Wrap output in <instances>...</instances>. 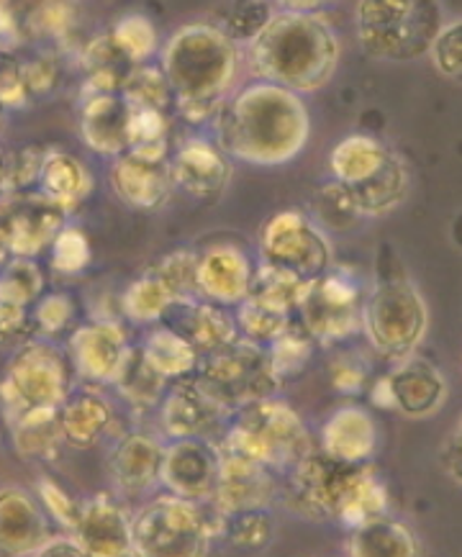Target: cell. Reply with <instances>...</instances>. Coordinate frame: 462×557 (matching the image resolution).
<instances>
[{
	"label": "cell",
	"mask_w": 462,
	"mask_h": 557,
	"mask_svg": "<svg viewBox=\"0 0 462 557\" xmlns=\"http://www.w3.org/2000/svg\"><path fill=\"white\" fill-rule=\"evenodd\" d=\"M309 134L303 98L270 83L247 85L216 111V147L247 165H286L303 152Z\"/></svg>",
	"instance_id": "6da1fadb"
},
{
	"label": "cell",
	"mask_w": 462,
	"mask_h": 557,
	"mask_svg": "<svg viewBox=\"0 0 462 557\" xmlns=\"http://www.w3.org/2000/svg\"><path fill=\"white\" fill-rule=\"evenodd\" d=\"M316 9L319 3L283 5L258 37L247 41V64L260 83L303 96L332 81L339 64V41Z\"/></svg>",
	"instance_id": "7a4b0ae2"
},
{
	"label": "cell",
	"mask_w": 462,
	"mask_h": 557,
	"mask_svg": "<svg viewBox=\"0 0 462 557\" xmlns=\"http://www.w3.org/2000/svg\"><path fill=\"white\" fill-rule=\"evenodd\" d=\"M286 509L309 521H337L358 530L370 519L388 513V488L378 470L370 466H345L314 449L280 475Z\"/></svg>",
	"instance_id": "3957f363"
},
{
	"label": "cell",
	"mask_w": 462,
	"mask_h": 557,
	"mask_svg": "<svg viewBox=\"0 0 462 557\" xmlns=\"http://www.w3.org/2000/svg\"><path fill=\"white\" fill-rule=\"evenodd\" d=\"M162 75L183 119L216 116L239 75V45L213 24H185L162 49Z\"/></svg>",
	"instance_id": "277c9868"
},
{
	"label": "cell",
	"mask_w": 462,
	"mask_h": 557,
	"mask_svg": "<svg viewBox=\"0 0 462 557\" xmlns=\"http://www.w3.org/2000/svg\"><path fill=\"white\" fill-rule=\"evenodd\" d=\"M218 449L250 457L283 475L298 460L314 453L316 445L301 413L280 396H273L234 413L218 440Z\"/></svg>",
	"instance_id": "5b68a950"
},
{
	"label": "cell",
	"mask_w": 462,
	"mask_h": 557,
	"mask_svg": "<svg viewBox=\"0 0 462 557\" xmlns=\"http://www.w3.org/2000/svg\"><path fill=\"white\" fill-rule=\"evenodd\" d=\"M426 330H429V309L407 268H378L373 288L365 293L360 319V332L365 334L367 345L380 357L396 362L416 355Z\"/></svg>",
	"instance_id": "8992f818"
},
{
	"label": "cell",
	"mask_w": 462,
	"mask_h": 557,
	"mask_svg": "<svg viewBox=\"0 0 462 557\" xmlns=\"http://www.w3.org/2000/svg\"><path fill=\"white\" fill-rule=\"evenodd\" d=\"M329 168L334 183L350 193L360 219L386 216L409 196L407 162L365 134L339 141L329 154Z\"/></svg>",
	"instance_id": "52a82bcc"
},
{
	"label": "cell",
	"mask_w": 462,
	"mask_h": 557,
	"mask_svg": "<svg viewBox=\"0 0 462 557\" xmlns=\"http://www.w3.org/2000/svg\"><path fill=\"white\" fill-rule=\"evenodd\" d=\"M218 521L205 504L160 494L132 513V557H209Z\"/></svg>",
	"instance_id": "ba28073f"
},
{
	"label": "cell",
	"mask_w": 462,
	"mask_h": 557,
	"mask_svg": "<svg viewBox=\"0 0 462 557\" xmlns=\"http://www.w3.org/2000/svg\"><path fill=\"white\" fill-rule=\"evenodd\" d=\"M442 24L439 5L419 0H367L354 9L360 47L380 62H411L424 57Z\"/></svg>",
	"instance_id": "9c48e42d"
},
{
	"label": "cell",
	"mask_w": 462,
	"mask_h": 557,
	"mask_svg": "<svg viewBox=\"0 0 462 557\" xmlns=\"http://www.w3.org/2000/svg\"><path fill=\"white\" fill-rule=\"evenodd\" d=\"M75 368L65 347L49 339H26L13 349L0 381V409L16 419L26 409H60L75 391Z\"/></svg>",
	"instance_id": "30bf717a"
},
{
	"label": "cell",
	"mask_w": 462,
	"mask_h": 557,
	"mask_svg": "<svg viewBox=\"0 0 462 557\" xmlns=\"http://www.w3.org/2000/svg\"><path fill=\"white\" fill-rule=\"evenodd\" d=\"M193 381L229 413L273 398L283 388L270 368L267 349L247 339H237L216 352L203 355Z\"/></svg>",
	"instance_id": "8fae6325"
},
{
	"label": "cell",
	"mask_w": 462,
	"mask_h": 557,
	"mask_svg": "<svg viewBox=\"0 0 462 557\" xmlns=\"http://www.w3.org/2000/svg\"><path fill=\"white\" fill-rule=\"evenodd\" d=\"M365 293L352 270L332 265L322 277L309 283L296 321L316 345H337L360 332Z\"/></svg>",
	"instance_id": "7c38bea8"
},
{
	"label": "cell",
	"mask_w": 462,
	"mask_h": 557,
	"mask_svg": "<svg viewBox=\"0 0 462 557\" xmlns=\"http://www.w3.org/2000/svg\"><path fill=\"white\" fill-rule=\"evenodd\" d=\"M260 255L267 265L311 283L332 268V247L326 234L298 209H286L262 226Z\"/></svg>",
	"instance_id": "4fadbf2b"
},
{
	"label": "cell",
	"mask_w": 462,
	"mask_h": 557,
	"mask_svg": "<svg viewBox=\"0 0 462 557\" xmlns=\"http://www.w3.org/2000/svg\"><path fill=\"white\" fill-rule=\"evenodd\" d=\"M67 224V211L41 193H16L0 206V242L9 257L34 260L52 247L57 234Z\"/></svg>",
	"instance_id": "5bb4252c"
},
{
	"label": "cell",
	"mask_w": 462,
	"mask_h": 557,
	"mask_svg": "<svg viewBox=\"0 0 462 557\" xmlns=\"http://www.w3.org/2000/svg\"><path fill=\"white\" fill-rule=\"evenodd\" d=\"M277 494H280V473L260 466L250 457L222 449L216 488L205 506L216 519H226L232 513L270 509L277 502Z\"/></svg>",
	"instance_id": "9a60e30c"
},
{
	"label": "cell",
	"mask_w": 462,
	"mask_h": 557,
	"mask_svg": "<svg viewBox=\"0 0 462 557\" xmlns=\"http://www.w3.org/2000/svg\"><path fill=\"white\" fill-rule=\"evenodd\" d=\"M160 430L170 440L218 442L234 413L201 391L193 377L170 383L160 401Z\"/></svg>",
	"instance_id": "2e32d148"
},
{
	"label": "cell",
	"mask_w": 462,
	"mask_h": 557,
	"mask_svg": "<svg viewBox=\"0 0 462 557\" xmlns=\"http://www.w3.org/2000/svg\"><path fill=\"white\" fill-rule=\"evenodd\" d=\"M222 449L211 440H170L162 447L160 485L183 502L209 504L216 488Z\"/></svg>",
	"instance_id": "e0dca14e"
},
{
	"label": "cell",
	"mask_w": 462,
	"mask_h": 557,
	"mask_svg": "<svg viewBox=\"0 0 462 557\" xmlns=\"http://www.w3.org/2000/svg\"><path fill=\"white\" fill-rule=\"evenodd\" d=\"M65 349L77 377L90 385H111L132 342L116 319H92L70 332Z\"/></svg>",
	"instance_id": "ac0fdd59"
},
{
	"label": "cell",
	"mask_w": 462,
	"mask_h": 557,
	"mask_svg": "<svg viewBox=\"0 0 462 557\" xmlns=\"http://www.w3.org/2000/svg\"><path fill=\"white\" fill-rule=\"evenodd\" d=\"M390 411L407 419H429L439 413L450 396V385L442 370L422 355L396 360L386 375Z\"/></svg>",
	"instance_id": "d6986e66"
},
{
	"label": "cell",
	"mask_w": 462,
	"mask_h": 557,
	"mask_svg": "<svg viewBox=\"0 0 462 557\" xmlns=\"http://www.w3.org/2000/svg\"><path fill=\"white\" fill-rule=\"evenodd\" d=\"M167 165L173 188L196 201H216L232 183V160L205 139L183 141Z\"/></svg>",
	"instance_id": "ffe728a7"
},
{
	"label": "cell",
	"mask_w": 462,
	"mask_h": 557,
	"mask_svg": "<svg viewBox=\"0 0 462 557\" xmlns=\"http://www.w3.org/2000/svg\"><path fill=\"white\" fill-rule=\"evenodd\" d=\"M52 537V521L32 491L0 488V557H32Z\"/></svg>",
	"instance_id": "44dd1931"
},
{
	"label": "cell",
	"mask_w": 462,
	"mask_h": 557,
	"mask_svg": "<svg viewBox=\"0 0 462 557\" xmlns=\"http://www.w3.org/2000/svg\"><path fill=\"white\" fill-rule=\"evenodd\" d=\"M88 557H132V513L111 494H98L80 504L73 530Z\"/></svg>",
	"instance_id": "7402d4cb"
},
{
	"label": "cell",
	"mask_w": 462,
	"mask_h": 557,
	"mask_svg": "<svg viewBox=\"0 0 462 557\" xmlns=\"http://www.w3.org/2000/svg\"><path fill=\"white\" fill-rule=\"evenodd\" d=\"M160 324H165L177 337H183L201 357L239 339L234 311L226 309V306L205 301V298L175 301L165 311Z\"/></svg>",
	"instance_id": "603a6c76"
},
{
	"label": "cell",
	"mask_w": 462,
	"mask_h": 557,
	"mask_svg": "<svg viewBox=\"0 0 462 557\" xmlns=\"http://www.w3.org/2000/svg\"><path fill=\"white\" fill-rule=\"evenodd\" d=\"M254 265L237 245H211L198 252V298L218 306H239L250 293Z\"/></svg>",
	"instance_id": "cb8c5ba5"
},
{
	"label": "cell",
	"mask_w": 462,
	"mask_h": 557,
	"mask_svg": "<svg viewBox=\"0 0 462 557\" xmlns=\"http://www.w3.org/2000/svg\"><path fill=\"white\" fill-rule=\"evenodd\" d=\"M162 442L147 432L121 434L109 455V475L116 494L139 498L160 485Z\"/></svg>",
	"instance_id": "d4e9b609"
},
{
	"label": "cell",
	"mask_w": 462,
	"mask_h": 557,
	"mask_svg": "<svg viewBox=\"0 0 462 557\" xmlns=\"http://www.w3.org/2000/svg\"><path fill=\"white\" fill-rule=\"evenodd\" d=\"M109 181L118 201L134 211H160L173 193L167 160H147L132 152L113 160Z\"/></svg>",
	"instance_id": "484cf974"
},
{
	"label": "cell",
	"mask_w": 462,
	"mask_h": 557,
	"mask_svg": "<svg viewBox=\"0 0 462 557\" xmlns=\"http://www.w3.org/2000/svg\"><path fill=\"white\" fill-rule=\"evenodd\" d=\"M319 453L345 466H367L378 453V421L365 406H342L324 421Z\"/></svg>",
	"instance_id": "4316f807"
},
{
	"label": "cell",
	"mask_w": 462,
	"mask_h": 557,
	"mask_svg": "<svg viewBox=\"0 0 462 557\" xmlns=\"http://www.w3.org/2000/svg\"><path fill=\"white\" fill-rule=\"evenodd\" d=\"M62 442L75 449H92L109 437L116 413L109 398L96 388H75L57 409Z\"/></svg>",
	"instance_id": "83f0119b"
},
{
	"label": "cell",
	"mask_w": 462,
	"mask_h": 557,
	"mask_svg": "<svg viewBox=\"0 0 462 557\" xmlns=\"http://www.w3.org/2000/svg\"><path fill=\"white\" fill-rule=\"evenodd\" d=\"M126 119H129V106L121 101L118 92L83 96L80 111H77L85 145L111 157L124 154L129 149L126 145Z\"/></svg>",
	"instance_id": "f1b7e54d"
},
{
	"label": "cell",
	"mask_w": 462,
	"mask_h": 557,
	"mask_svg": "<svg viewBox=\"0 0 462 557\" xmlns=\"http://www.w3.org/2000/svg\"><path fill=\"white\" fill-rule=\"evenodd\" d=\"M350 557H422L414 530L388 513L370 519L347 540Z\"/></svg>",
	"instance_id": "f546056e"
},
{
	"label": "cell",
	"mask_w": 462,
	"mask_h": 557,
	"mask_svg": "<svg viewBox=\"0 0 462 557\" xmlns=\"http://www.w3.org/2000/svg\"><path fill=\"white\" fill-rule=\"evenodd\" d=\"M37 185L41 196L70 213L90 193L92 177L75 154L54 149V152L45 154Z\"/></svg>",
	"instance_id": "4dcf8cb0"
},
{
	"label": "cell",
	"mask_w": 462,
	"mask_h": 557,
	"mask_svg": "<svg viewBox=\"0 0 462 557\" xmlns=\"http://www.w3.org/2000/svg\"><path fill=\"white\" fill-rule=\"evenodd\" d=\"M11 442L24 460H54L62 442L57 409H26L9 421Z\"/></svg>",
	"instance_id": "1f68e13d"
},
{
	"label": "cell",
	"mask_w": 462,
	"mask_h": 557,
	"mask_svg": "<svg viewBox=\"0 0 462 557\" xmlns=\"http://www.w3.org/2000/svg\"><path fill=\"white\" fill-rule=\"evenodd\" d=\"M139 349L149 366L154 368V373L165 377L167 383L193 377L198 362H201V355H198L183 337H177L173 330H167L165 324H154L152 330L147 332V337L141 339Z\"/></svg>",
	"instance_id": "d6a6232c"
},
{
	"label": "cell",
	"mask_w": 462,
	"mask_h": 557,
	"mask_svg": "<svg viewBox=\"0 0 462 557\" xmlns=\"http://www.w3.org/2000/svg\"><path fill=\"white\" fill-rule=\"evenodd\" d=\"M80 64L85 70L83 96H111V92H118L124 77L134 67L118 52V47L113 45L111 34H101V37L90 39L80 49Z\"/></svg>",
	"instance_id": "836d02e7"
},
{
	"label": "cell",
	"mask_w": 462,
	"mask_h": 557,
	"mask_svg": "<svg viewBox=\"0 0 462 557\" xmlns=\"http://www.w3.org/2000/svg\"><path fill=\"white\" fill-rule=\"evenodd\" d=\"M111 385L134 411L147 413L158 409L170 383L162 375L154 373V368L145 360L141 349L132 345V349L124 357V362H121L118 373L113 375Z\"/></svg>",
	"instance_id": "e575fe53"
},
{
	"label": "cell",
	"mask_w": 462,
	"mask_h": 557,
	"mask_svg": "<svg viewBox=\"0 0 462 557\" xmlns=\"http://www.w3.org/2000/svg\"><path fill=\"white\" fill-rule=\"evenodd\" d=\"M305 288H309V283L301 281V277L267 265V262H260V265H254L247 301L258 304L262 309L277 313V317L296 319Z\"/></svg>",
	"instance_id": "d590c367"
},
{
	"label": "cell",
	"mask_w": 462,
	"mask_h": 557,
	"mask_svg": "<svg viewBox=\"0 0 462 557\" xmlns=\"http://www.w3.org/2000/svg\"><path fill=\"white\" fill-rule=\"evenodd\" d=\"M316 347L319 345L311 339V334L305 332L296 319L283 330L280 337L270 342L265 347L270 357V368H273V373L277 381H280V385L303 375V370L309 368L311 360H314Z\"/></svg>",
	"instance_id": "8d00e7d4"
},
{
	"label": "cell",
	"mask_w": 462,
	"mask_h": 557,
	"mask_svg": "<svg viewBox=\"0 0 462 557\" xmlns=\"http://www.w3.org/2000/svg\"><path fill=\"white\" fill-rule=\"evenodd\" d=\"M173 304L175 298L170 296V290L149 270H145L137 281L129 283V288L121 296V311H124V317L134 321V324L145 326L160 324L165 311Z\"/></svg>",
	"instance_id": "74e56055"
},
{
	"label": "cell",
	"mask_w": 462,
	"mask_h": 557,
	"mask_svg": "<svg viewBox=\"0 0 462 557\" xmlns=\"http://www.w3.org/2000/svg\"><path fill=\"white\" fill-rule=\"evenodd\" d=\"M41 296H45V273H41L37 260L11 257L0 268V304L32 311Z\"/></svg>",
	"instance_id": "f35d334b"
},
{
	"label": "cell",
	"mask_w": 462,
	"mask_h": 557,
	"mask_svg": "<svg viewBox=\"0 0 462 557\" xmlns=\"http://www.w3.org/2000/svg\"><path fill=\"white\" fill-rule=\"evenodd\" d=\"M121 101L126 106H139V109H160L167 111L173 109V92H170V85L162 75L160 64H134L129 75L124 77L118 90Z\"/></svg>",
	"instance_id": "ab89813d"
},
{
	"label": "cell",
	"mask_w": 462,
	"mask_h": 557,
	"mask_svg": "<svg viewBox=\"0 0 462 557\" xmlns=\"http://www.w3.org/2000/svg\"><path fill=\"white\" fill-rule=\"evenodd\" d=\"M216 521L218 537H224L237 549H265L273 542L275 521L270 517V509L232 513V517Z\"/></svg>",
	"instance_id": "60d3db41"
},
{
	"label": "cell",
	"mask_w": 462,
	"mask_h": 557,
	"mask_svg": "<svg viewBox=\"0 0 462 557\" xmlns=\"http://www.w3.org/2000/svg\"><path fill=\"white\" fill-rule=\"evenodd\" d=\"M196 265H198L196 249L180 247V249H173L170 255H162L160 260L147 270L158 277L162 285H165L175 301H188V298H198Z\"/></svg>",
	"instance_id": "b9f144b4"
},
{
	"label": "cell",
	"mask_w": 462,
	"mask_h": 557,
	"mask_svg": "<svg viewBox=\"0 0 462 557\" xmlns=\"http://www.w3.org/2000/svg\"><path fill=\"white\" fill-rule=\"evenodd\" d=\"M77 304L70 293H47L32 309V332L39 339L54 342L60 334L75 330Z\"/></svg>",
	"instance_id": "7bdbcfd3"
},
{
	"label": "cell",
	"mask_w": 462,
	"mask_h": 557,
	"mask_svg": "<svg viewBox=\"0 0 462 557\" xmlns=\"http://www.w3.org/2000/svg\"><path fill=\"white\" fill-rule=\"evenodd\" d=\"M109 34L129 64H145L158 49V28L139 13H129V16L121 18Z\"/></svg>",
	"instance_id": "ee69618b"
},
{
	"label": "cell",
	"mask_w": 462,
	"mask_h": 557,
	"mask_svg": "<svg viewBox=\"0 0 462 557\" xmlns=\"http://www.w3.org/2000/svg\"><path fill=\"white\" fill-rule=\"evenodd\" d=\"M77 9L70 3H41L34 11H28L24 26V37L41 39V41H67L70 34L75 32Z\"/></svg>",
	"instance_id": "f6af8a7d"
},
{
	"label": "cell",
	"mask_w": 462,
	"mask_h": 557,
	"mask_svg": "<svg viewBox=\"0 0 462 557\" xmlns=\"http://www.w3.org/2000/svg\"><path fill=\"white\" fill-rule=\"evenodd\" d=\"M314 224L322 228H334V232H347L360 221V213L354 209L350 193L339 183H326L314 196Z\"/></svg>",
	"instance_id": "bcb514c9"
},
{
	"label": "cell",
	"mask_w": 462,
	"mask_h": 557,
	"mask_svg": "<svg viewBox=\"0 0 462 557\" xmlns=\"http://www.w3.org/2000/svg\"><path fill=\"white\" fill-rule=\"evenodd\" d=\"M234 321H237L239 339L267 347L275 337H280L283 330H286L294 319L277 317V313L262 309V306L247 301L245 298L239 306H234Z\"/></svg>",
	"instance_id": "7dc6e473"
},
{
	"label": "cell",
	"mask_w": 462,
	"mask_h": 557,
	"mask_svg": "<svg viewBox=\"0 0 462 557\" xmlns=\"http://www.w3.org/2000/svg\"><path fill=\"white\" fill-rule=\"evenodd\" d=\"M49 252H52V268L60 275H80L92 262L90 239L80 226H62Z\"/></svg>",
	"instance_id": "c3c4849f"
},
{
	"label": "cell",
	"mask_w": 462,
	"mask_h": 557,
	"mask_svg": "<svg viewBox=\"0 0 462 557\" xmlns=\"http://www.w3.org/2000/svg\"><path fill=\"white\" fill-rule=\"evenodd\" d=\"M37 502L45 509L49 521H54L67 534H73L77 517H80V502L67 488H62L54 478L41 475L37 481Z\"/></svg>",
	"instance_id": "681fc988"
},
{
	"label": "cell",
	"mask_w": 462,
	"mask_h": 557,
	"mask_svg": "<svg viewBox=\"0 0 462 557\" xmlns=\"http://www.w3.org/2000/svg\"><path fill=\"white\" fill-rule=\"evenodd\" d=\"M45 154V149L37 145H24L13 149V152H5V175H9L11 196H16V193H28L32 185H37Z\"/></svg>",
	"instance_id": "f907efd6"
},
{
	"label": "cell",
	"mask_w": 462,
	"mask_h": 557,
	"mask_svg": "<svg viewBox=\"0 0 462 557\" xmlns=\"http://www.w3.org/2000/svg\"><path fill=\"white\" fill-rule=\"evenodd\" d=\"M432 62H435L437 73L442 77H460L462 73V26L460 21L454 18L450 24H442L437 32L435 41H432L429 52Z\"/></svg>",
	"instance_id": "816d5d0a"
},
{
	"label": "cell",
	"mask_w": 462,
	"mask_h": 557,
	"mask_svg": "<svg viewBox=\"0 0 462 557\" xmlns=\"http://www.w3.org/2000/svg\"><path fill=\"white\" fill-rule=\"evenodd\" d=\"M270 16H273V9H270V5H260V3L232 5V9L224 13V24H213V26L222 28L226 37L237 45V41H252L258 37V32L267 24Z\"/></svg>",
	"instance_id": "f5cc1de1"
},
{
	"label": "cell",
	"mask_w": 462,
	"mask_h": 557,
	"mask_svg": "<svg viewBox=\"0 0 462 557\" xmlns=\"http://www.w3.org/2000/svg\"><path fill=\"white\" fill-rule=\"evenodd\" d=\"M329 381L342 396H360L362 391H367L370 366L360 355L339 352L329 366Z\"/></svg>",
	"instance_id": "db71d44e"
},
{
	"label": "cell",
	"mask_w": 462,
	"mask_h": 557,
	"mask_svg": "<svg viewBox=\"0 0 462 557\" xmlns=\"http://www.w3.org/2000/svg\"><path fill=\"white\" fill-rule=\"evenodd\" d=\"M28 101L32 96L21 75V62L9 54H0V109H26Z\"/></svg>",
	"instance_id": "11a10c76"
},
{
	"label": "cell",
	"mask_w": 462,
	"mask_h": 557,
	"mask_svg": "<svg viewBox=\"0 0 462 557\" xmlns=\"http://www.w3.org/2000/svg\"><path fill=\"white\" fill-rule=\"evenodd\" d=\"M21 75H24L28 96L37 98L57 88V83H60V64H57L52 54H39L34 60L21 62Z\"/></svg>",
	"instance_id": "9f6ffc18"
},
{
	"label": "cell",
	"mask_w": 462,
	"mask_h": 557,
	"mask_svg": "<svg viewBox=\"0 0 462 557\" xmlns=\"http://www.w3.org/2000/svg\"><path fill=\"white\" fill-rule=\"evenodd\" d=\"M32 339V311L0 304V349H16Z\"/></svg>",
	"instance_id": "6f0895ef"
},
{
	"label": "cell",
	"mask_w": 462,
	"mask_h": 557,
	"mask_svg": "<svg viewBox=\"0 0 462 557\" xmlns=\"http://www.w3.org/2000/svg\"><path fill=\"white\" fill-rule=\"evenodd\" d=\"M439 460H442L445 475L450 478L452 483L462 481V440H460V421H454L452 432L447 434L442 442V449H439Z\"/></svg>",
	"instance_id": "680465c9"
},
{
	"label": "cell",
	"mask_w": 462,
	"mask_h": 557,
	"mask_svg": "<svg viewBox=\"0 0 462 557\" xmlns=\"http://www.w3.org/2000/svg\"><path fill=\"white\" fill-rule=\"evenodd\" d=\"M32 557H88V555H85V549L77 545L73 534H60V537H52L49 542H45V545H41Z\"/></svg>",
	"instance_id": "91938a15"
},
{
	"label": "cell",
	"mask_w": 462,
	"mask_h": 557,
	"mask_svg": "<svg viewBox=\"0 0 462 557\" xmlns=\"http://www.w3.org/2000/svg\"><path fill=\"white\" fill-rule=\"evenodd\" d=\"M24 39V26L16 16V9L9 3H0V45L13 47Z\"/></svg>",
	"instance_id": "94428289"
},
{
	"label": "cell",
	"mask_w": 462,
	"mask_h": 557,
	"mask_svg": "<svg viewBox=\"0 0 462 557\" xmlns=\"http://www.w3.org/2000/svg\"><path fill=\"white\" fill-rule=\"evenodd\" d=\"M5 198H11V190H9V175H5V152L0 149V206L5 203Z\"/></svg>",
	"instance_id": "6125c7cd"
},
{
	"label": "cell",
	"mask_w": 462,
	"mask_h": 557,
	"mask_svg": "<svg viewBox=\"0 0 462 557\" xmlns=\"http://www.w3.org/2000/svg\"><path fill=\"white\" fill-rule=\"evenodd\" d=\"M11 257H9V252H5V247H3V242H0V268L5 265V262H9Z\"/></svg>",
	"instance_id": "be15d7a7"
}]
</instances>
